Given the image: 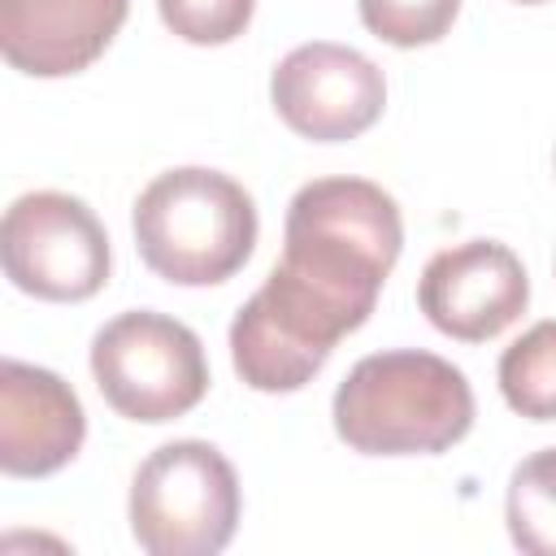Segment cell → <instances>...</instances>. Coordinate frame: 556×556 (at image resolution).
Here are the masks:
<instances>
[{
	"label": "cell",
	"instance_id": "cell-1",
	"mask_svg": "<svg viewBox=\"0 0 556 556\" xmlns=\"http://www.w3.org/2000/svg\"><path fill=\"white\" fill-rule=\"evenodd\" d=\"M404 248L400 204L369 178L304 182L282 222V261L230 321V365L243 387L287 395L308 387L334 343L361 330Z\"/></svg>",
	"mask_w": 556,
	"mask_h": 556
},
{
	"label": "cell",
	"instance_id": "cell-2",
	"mask_svg": "<svg viewBox=\"0 0 556 556\" xmlns=\"http://www.w3.org/2000/svg\"><path fill=\"white\" fill-rule=\"evenodd\" d=\"M330 421L361 456H439L469 434L473 387L434 352H374L334 387Z\"/></svg>",
	"mask_w": 556,
	"mask_h": 556
},
{
	"label": "cell",
	"instance_id": "cell-3",
	"mask_svg": "<svg viewBox=\"0 0 556 556\" xmlns=\"http://www.w3.org/2000/svg\"><path fill=\"white\" fill-rule=\"evenodd\" d=\"M130 230L156 278L174 287H213L248 265L261 226L243 182L208 165H178L135 195Z\"/></svg>",
	"mask_w": 556,
	"mask_h": 556
},
{
	"label": "cell",
	"instance_id": "cell-4",
	"mask_svg": "<svg viewBox=\"0 0 556 556\" xmlns=\"http://www.w3.org/2000/svg\"><path fill=\"white\" fill-rule=\"evenodd\" d=\"M126 513L148 556H217L239 530V473L204 439L161 443L135 469Z\"/></svg>",
	"mask_w": 556,
	"mask_h": 556
},
{
	"label": "cell",
	"instance_id": "cell-5",
	"mask_svg": "<svg viewBox=\"0 0 556 556\" xmlns=\"http://www.w3.org/2000/svg\"><path fill=\"white\" fill-rule=\"evenodd\" d=\"M91 378L117 417L165 426L204 400L208 361L191 326L156 308H130L96 330Z\"/></svg>",
	"mask_w": 556,
	"mask_h": 556
},
{
	"label": "cell",
	"instance_id": "cell-6",
	"mask_svg": "<svg viewBox=\"0 0 556 556\" xmlns=\"http://www.w3.org/2000/svg\"><path fill=\"white\" fill-rule=\"evenodd\" d=\"M0 261L17 291L48 304L91 300L113 269L100 217L70 191L17 195L0 222Z\"/></svg>",
	"mask_w": 556,
	"mask_h": 556
},
{
	"label": "cell",
	"instance_id": "cell-7",
	"mask_svg": "<svg viewBox=\"0 0 556 556\" xmlns=\"http://www.w3.org/2000/svg\"><path fill=\"white\" fill-rule=\"evenodd\" d=\"M269 104L274 113L313 143H343L365 135L387 109V78L382 70L330 39H313L291 48L269 74Z\"/></svg>",
	"mask_w": 556,
	"mask_h": 556
},
{
	"label": "cell",
	"instance_id": "cell-8",
	"mask_svg": "<svg viewBox=\"0 0 556 556\" xmlns=\"http://www.w3.org/2000/svg\"><path fill=\"white\" fill-rule=\"evenodd\" d=\"M530 304V274L500 239H465L434 252L417 278V308L426 321L460 343L504 334Z\"/></svg>",
	"mask_w": 556,
	"mask_h": 556
},
{
	"label": "cell",
	"instance_id": "cell-9",
	"mask_svg": "<svg viewBox=\"0 0 556 556\" xmlns=\"http://www.w3.org/2000/svg\"><path fill=\"white\" fill-rule=\"evenodd\" d=\"M87 439V413L74 387L26 361H0V469L9 478H48L65 469Z\"/></svg>",
	"mask_w": 556,
	"mask_h": 556
},
{
	"label": "cell",
	"instance_id": "cell-10",
	"mask_svg": "<svg viewBox=\"0 0 556 556\" xmlns=\"http://www.w3.org/2000/svg\"><path fill=\"white\" fill-rule=\"evenodd\" d=\"M130 0H0V52L17 74H83L117 39Z\"/></svg>",
	"mask_w": 556,
	"mask_h": 556
},
{
	"label": "cell",
	"instance_id": "cell-11",
	"mask_svg": "<svg viewBox=\"0 0 556 556\" xmlns=\"http://www.w3.org/2000/svg\"><path fill=\"white\" fill-rule=\"evenodd\" d=\"M500 395L530 421H556V317L534 321L500 356Z\"/></svg>",
	"mask_w": 556,
	"mask_h": 556
},
{
	"label": "cell",
	"instance_id": "cell-12",
	"mask_svg": "<svg viewBox=\"0 0 556 556\" xmlns=\"http://www.w3.org/2000/svg\"><path fill=\"white\" fill-rule=\"evenodd\" d=\"M508 539L530 556H556V447L526 456L504 495Z\"/></svg>",
	"mask_w": 556,
	"mask_h": 556
},
{
	"label": "cell",
	"instance_id": "cell-13",
	"mask_svg": "<svg viewBox=\"0 0 556 556\" xmlns=\"http://www.w3.org/2000/svg\"><path fill=\"white\" fill-rule=\"evenodd\" d=\"M356 13L374 39L391 48H426L452 30L460 0H356Z\"/></svg>",
	"mask_w": 556,
	"mask_h": 556
},
{
	"label": "cell",
	"instance_id": "cell-14",
	"mask_svg": "<svg viewBox=\"0 0 556 556\" xmlns=\"http://www.w3.org/2000/svg\"><path fill=\"white\" fill-rule=\"evenodd\" d=\"M156 9L178 39L195 48H222L248 30L256 0H156Z\"/></svg>",
	"mask_w": 556,
	"mask_h": 556
},
{
	"label": "cell",
	"instance_id": "cell-15",
	"mask_svg": "<svg viewBox=\"0 0 556 556\" xmlns=\"http://www.w3.org/2000/svg\"><path fill=\"white\" fill-rule=\"evenodd\" d=\"M517 4H543V0H517Z\"/></svg>",
	"mask_w": 556,
	"mask_h": 556
}]
</instances>
